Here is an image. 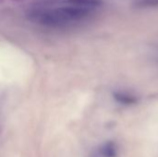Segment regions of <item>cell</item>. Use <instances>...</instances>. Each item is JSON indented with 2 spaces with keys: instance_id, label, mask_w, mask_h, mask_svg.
<instances>
[{
  "instance_id": "obj_1",
  "label": "cell",
  "mask_w": 158,
  "mask_h": 157,
  "mask_svg": "<svg viewBox=\"0 0 158 157\" xmlns=\"http://www.w3.org/2000/svg\"><path fill=\"white\" fill-rule=\"evenodd\" d=\"M100 5L99 0L49 1L32 9L29 16L32 21L46 26H66L86 19Z\"/></svg>"
}]
</instances>
